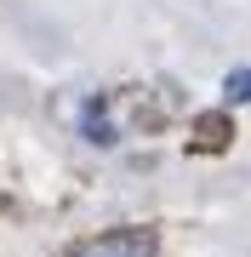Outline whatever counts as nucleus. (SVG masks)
Wrapping results in <instances>:
<instances>
[{"label": "nucleus", "mask_w": 251, "mask_h": 257, "mask_svg": "<svg viewBox=\"0 0 251 257\" xmlns=\"http://www.w3.org/2000/svg\"><path fill=\"white\" fill-rule=\"evenodd\" d=\"M154 234L149 229H109L97 240H86V246H75L69 257H154Z\"/></svg>", "instance_id": "obj_1"}, {"label": "nucleus", "mask_w": 251, "mask_h": 257, "mask_svg": "<svg viewBox=\"0 0 251 257\" xmlns=\"http://www.w3.org/2000/svg\"><path fill=\"white\" fill-rule=\"evenodd\" d=\"M223 97L228 103H251V69H234L228 80H223Z\"/></svg>", "instance_id": "obj_2"}, {"label": "nucleus", "mask_w": 251, "mask_h": 257, "mask_svg": "<svg viewBox=\"0 0 251 257\" xmlns=\"http://www.w3.org/2000/svg\"><path fill=\"white\" fill-rule=\"evenodd\" d=\"M86 138H92V143H114L120 132H114V126H109V120H103L97 109H86Z\"/></svg>", "instance_id": "obj_3"}, {"label": "nucleus", "mask_w": 251, "mask_h": 257, "mask_svg": "<svg viewBox=\"0 0 251 257\" xmlns=\"http://www.w3.org/2000/svg\"><path fill=\"white\" fill-rule=\"evenodd\" d=\"M200 132H205V138H200L205 149H217V143H223V120H217V114H205V120H200Z\"/></svg>", "instance_id": "obj_4"}]
</instances>
